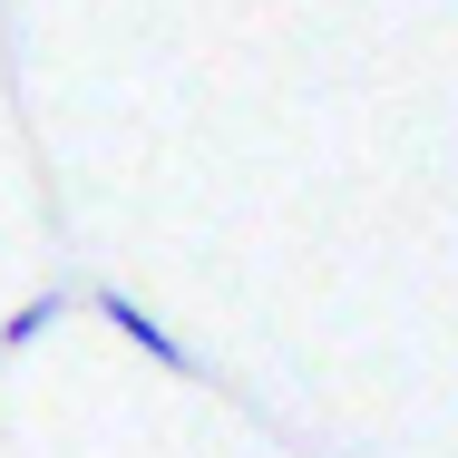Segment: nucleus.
<instances>
[{
	"instance_id": "obj_1",
	"label": "nucleus",
	"mask_w": 458,
	"mask_h": 458,
	"mask_svg": "<svg viewBox=\"0 0 458 458\" xmlns=\"http://www.w3.org/2000/svg\"><path fill=\"white\" fill-rule=\"evenodd\" d=\"M89 312L107 322V332H117V342H127V352H147L157 370H176V380H195V352H185V342L166 332V322H157V312H147V302H137V293L98 283V293H89Z\"/></svg>"
},
{
	"instance_id": "obj_2",
	"label": "nucleus",
	"mask_w": 458,
	"mask_h": 458,
	"mask_svg": "<svg viewBox=\"0 0 458 458\" xmlns=\"http://www.w3.org/2000/svg\"><path fill=\"white\" fill-rule=\"evenodd\" d=\"M59 312H69V293H30V302H20L10 322H0V352H30V342H39V332H49Z\"/></svg>"
}]
</instances>
